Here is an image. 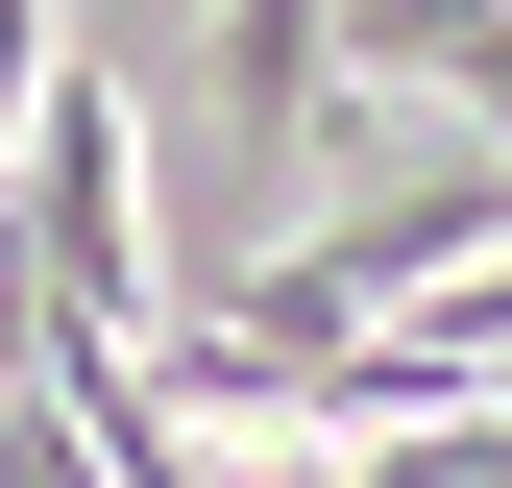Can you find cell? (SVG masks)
Returning a JSON list of instances; mask_svg holds the SVG:
<instances>
[{"instance_id": "6da1fadb", "label": "cell", "mask_w": 512, "mask_h": 488, "mask_svg": "<svg viewBox=\"0 0 512 488\" xmlns=\"http://www.w3.org/2000/svg\"><path fill=\"white\" fill-rule=\"evenodd\" d=\"M0 293H49V318H98V342H147V122H122L98 49H49V98H25V147H0Z\"/></svg>"}, {"instance_id": "3957f363", "label": "cell", "mask_w": 512, "mask_h": 488, "mask_svg": "<svg viewBox=\"0 0 512 488\" xmlns=\"http://www.w3.org/2000/svg\"><path fill=\"white\" fill-rule=\"evenodd\" d=\"M342 74H415L439 122L512 147V0H342Z\"/></svg>"}, {"instance_id": "277c9868", "label": "cell", "mask_w": 512, "mask_h": 488, "mask_svg": "<svg viewBox=\"0 0 512 488\" xmlns=\"http://www.w3.org/2000/svg\"><path fill=\"white\" fill-rule=\"evenodd\" d=\"M464 366H512V244H488V269H464Z\"/></svg>"}, {"instance_id": "7a4b0ae2", "label": "cell", "mask_w": 512, "mask_h": 488, "mask_svg": "<svg viewBox=\"0 0 512 488\" xmlns=\"http://www.w3.org/2000/svg\"><path fill=\"white\" fill-rule=\"evenodd\" d=\"M293 244H317V269L366 293V318H415V293H464L488 244H512V147H488V122H439V147H391L366 196H317Z\"/></svg>"}]
</instances>
